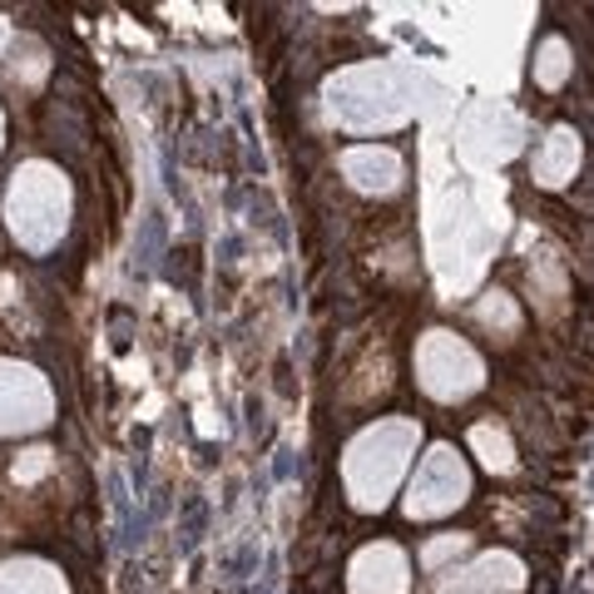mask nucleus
<instances>
[{"label": "nucleus", "instance_id": "nucleus-4", "mask_svg": "<svg viewBox=\"0 0 594 594\" xmlns=\"http://www.w3.org/2000/svg\"><path fill=\"white\" fill-rule=\"evenodd\" d=\"M465 495H471V465H465L451 445H431V451L421 455L401 505H407L411 520H441V515H451L455 505H465Z\"/></svg>", "mask_w": 594, "mask_h": 594}, {"label": "nucleus", "instance_id": "nucleus-8", "mask_svg": "<svg viewBox=\"0 0 594 594\" xmlns=\"http://www.w3.org/2000/svg\"><path fill=\"white\" fill-rule=\"evenodd\" d=\"M342 174L357 194H391L401 188V154L387 144H357V148H342Z\"/></svg>", "mask_w": 594, "mask_h": 594}, {"label": "nucleus", "instance_id": "nucleus-12", "mask_svg": "<svg viewBox=\"0 0 594 594\" xmlns=\"http://www.w3.org/2000/svg\"><path fill=\"white\" fill-rule=\"evenodd\" d=\"M570 45L560 35H550V40H540V50H535V84L540 90H560V84L570 80Z\"/></svg>", "mask_w": 594, "mask_h": 594}, {"label": "nucleus", "instance_id": "nucleus-15", "mask_svg": "<svg viewBox=\"0 0 594 594\" xmlns=\"http://www.w3.org/2000/svg\"><path fill=\"white\" fill-rule=\"evenodd\" d=\"M50 471H55V451H50V445H30V451H20L16 465H10L16 485H35V481H45Z\"/></svg>", "mask_w": 594, "mask_h": 594}, {"label": "nucleus", "instance_id": "nucleus-5", "mask_svg": "<svg viewBox=\"0 0 594 594\" xmlns=\"http://www.w3.org/2000/svg\"><path fill=\"white\" fill-rule=\"evenodd\" d=\"M55 417V391L30 362L0 357V437H25L50 427Z\"/></svg>", "mask_w": 594, "mask_h": 594}, {"label": "nucleus", "instance_id": "nucleus-3", "mask_svg": "<svg viewBox=\"0 0 594 594\" xmlns=\"http://www.w3.org/2000/svg\"><path fill=\"white\" fill-rule=\"evenodd\" d=\"M417 381L437 401H465L485 387V367L465 337L437 327V332H427L417 342Z\"/></svg>", "mask_w": 594, "mask_h": 594}, {"label": "nucleus", "instance_id": "nucleus-7", "mask_svg": "<svg viewBox=\"0 0 594 594\" xmlns=\"http://www.w3.org/2000/svg\"><path fill=\"white\" fill-rule=\"evenodd\" d=\"M347 590L352 594H407L411 590V560L401 545L391 540H377V545H362L347 565Z\"/></svg>", "mask_w": 594, "mask_h": 594}, {"label": "nucleus", "instance_id": "nucleus-1", "mask_svg": "<svg viewBox=\"0 0 594 594\" xmlns=\"http://www.w3.org/2000/svg\"><path fill=\"white\" fill-rule=\"evenodd\" d=\"M421 445V427L411 417H381L362 427L342 451V491L357 511H381L397 495L411 455Z\"/></svg>", "mask_w": 594, "mask_h": 594}, {"label": "nucleus", "instance_id": "nucleus-16", "mask_svg": "<svg viewBox=\"0 0 594 594\" xmlns=\"http://www.w3.org/2000/svg\"><path fill=\"white\" fill-rule=\"evenodd\" d=\"M10 40H16V30H10V20L0 16V55H6V45H10Z\"/></svg>", "mask_w": 594, "mask_h": 594}, {"label": "nucleus", "instance_id": "nucleus-10", "mask_svg": "<svg viewBox=\"0 0 594 594\" xmlns=\"http://www.w3.org/2000/svg\"><path fill=\"white\" fill-rule=\"evenodd\" d=\"M0 594H70V585L55 565L20 555V560L0 565Z\"/></svg>", "mask_w": 594, "mask_h": 594}, {"label": "nucleus", "instance_id": "nucleus-6", "mask_svg": "<svg viewBox=\"0 0 594 594\" xmlns=\"http://www.w3.org/2000/svg\"><path fill=\"white\" fill-rule=\"evenodd\" d=\"M441 594H520L525 590V565L511 550H485L471 565H451L445 575H437Z\"/></svg>", "mask_w": 594, "mask_h": 594}, {"label": "nucleus", "instance_id": "nucleus-9", "mask_svg": "<svg viewBox=\"0 0 594 594\" xmlns=\"http://www.w3.org/2000/svg\"><path fill=\"white\" fill-rule=\"evenodd\" d=\"M580 168V134L570 130V124H555V130L540 140L535 158H530V178H535L540 188H565L570 178H575Z\"/></svg>", "mask_w": 594, "mask_h": 594}, {"label": "nucleus", "instance_id": "nucleus-2", "mask_svg": "<svg viewBox=\"0 0 594 594\" xmlns=\"http://www.w3.org/2000/svg\"><path fill=\"white\" fill-rule=\"evenodd\" d=\"M6 228L25 253H50L70 228V184L55 164H30L16 168L6 194Z\"/></svg>", "mask_w": 594, "mask_h": 594}, {"label": "nucleus", "instance_id": "nucleus-13", "mask_svg": "<svg viewBox=\"0 0 594 594\" xmlns=\"http://www.w3.org/2000/svg\"><path fill=\"white\" fill-rule=\"evenodd\" d=\"M475 317H481V327H491V332H501V337H515L520 332V307H515V297H505V293L481 297Z\"/></svg>", "mask_w": 594, "mask_h": 594}, {"label": "nucleus", "instance_id": "nucleus-14", "mask_svg": "<svg viewBox=\"0 0 594 594\" xmlns=\"http://www.w3.org/2000/svg\"><path fill=\"white\" fill-rule=\"evenodd\" d=\"M471 555V535H437L421 545V570H431V575H445V565L451 560Z\"/></svg>", "mask_w": 594, "mask_h": 594}, {"label": "nucleus", "instance_id": "nucleus-11", "mask_svg": "<svg viewBox=\"0 0 594 594\" xmlns=\"http://www.w3.org/2000/svg\"><path fill=\"white\" fill-rule=\"evenodd\" d=\"M471 451L481 455L485 471H495V475L515 471V441H511V431H505L501 421H475L471 427Z\"/></svg>", "mask_w": 594, "mask_h": 594}]
</instances>
